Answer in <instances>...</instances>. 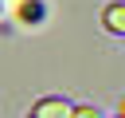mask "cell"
Returning <instances> with one entry per match:
<instances>
[{"instance_id":"cell-1","label":"cell","mask_w":125,"mask_h":118,"mask_svg":"<svg viewBox=\"0 0 125 118\" xmlns=\"http://www.w3.org/2000/svg\"><path fill=\"white\" fill-rule=\"evenodd\" d=\"M35 118H74V106L66 98H43L35 102Z\"/></svg>"},{"instance_id":"cell-2","label":"cell","mask_w":125,"mask_h":118,"mask_svg":"<svg viewBox=\"0 0 125 118\" xmlns=\"http://www.w3.org/2000/svg\"><path fill=\"white\" fill-rule=\"evenodd\" d=\"M102 24H105V31H113V35H125V4L117 0V4H105V12H102Z\"/></svg>"},{"instance_id":"cell-3","label":"cell","mask_w":125,"mask_h":118,"mask_svg":"<svg viewBox=\"0 0 125 118\" xmlns=\"http://www.w3.org/2000/svg\"><path fill=\"white\" fill-rule=\"evenodd\" d=\"M20 20H23V24H39V20H43V4H39V0H23V4H20Z\"/></svg>"},{"instance_id":"cell-4","label":"cell","mask_w":125,"mask_h":118,"mask_svg":"<svg viewBox=\"0 0 125 118\" xmlns=\"http://www.w3.org/2000/svg\"><path fill=\"white\" fill-rule=\"evenodd\" d=\"M74 118H102L98 106H74Z\"/></svg>"},{"instance_id":"cell-5","label":"cell","mask_w":125,"mask_h":118,"mask_svg":"<svg viewBox=\"0 0 125 118\" xmlns=\"http://www.w3.org/2000/svg\"><path fill=\"white\" fill-rule=\"evenodd\" d=\"M121 118H125V98H121Z\"/></svg>"},{"instance_id":"cell-6","label":"cell","mask_w":125,"mask_h":118,"mask_svg":"<svg viewBox=\"0 0 125 118\" xmlns=\"http://www.w3.org/2000/svg\"><path fill=\"white\" fill-rule=\"evenodd\" d=\"M31 118H35V114H31Z\"/></svg>"},{"instance_id":"cell-7","label":"cell","mask_w":125,"mask_h":118,"mask_svg":"<svg viewBox=\"0 0 125 118\" xmlns=\"http://www.w3.org/2000/svg\"><path fill=\"white\" fill-rule=\"evenodd\" d=\"M121 39H125V35H121Z\"/></svg>"},{"instance_id":"cell-8","label":"cell","mask_w":125,"mask_h":118,"mask_svg":"<svg viewBox=\"0 0 125 118\" xmlns=\"http://www.w3.org/2000/svg\"><path fill=\"white\" fill-rule=\"evenodd\" d=\"M117 118H121V114H117Z\"/></svg>"}]
</instances>
